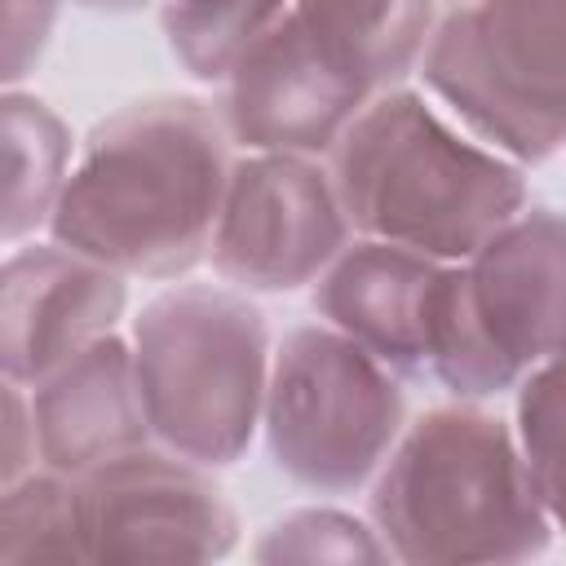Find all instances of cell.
<instances>
[{"label":"cell","instance_id":"2e32d148","mask_svg":"<svg viewBox=\"0 0 566 566\" xmlns=\"http://www.w3.org/2000/svg\"><path fill=\"white\" fill-rule=\"evenodd\" d=\"M168 53L190 80L226 84L243 53L287 18L292 0H155Z\"/></svg>","mask_w":566,"mask_h":566},{"label":"cell","instance_id":"277c9868","mask_svg":"<svg viewBox=\"0 0 566 566\" xmlns=\"http://www.w3.org/2000/svg\"><path fill=\"white\" fill-rule=\"evenodd\" d=\"M133 367L150 433L203 469L234 464L265 416L270 323L230 283H177L133 314Z\"/></svg>","mask_w":566,"mask_h":566},{"label":"cell","instance_id":"603a6c76","mask_svg":"<svg viewBox=\"0 0 566 566\" xmlns=\"http://www.w3.org/2000/svg\"><path fill=\"white\" fill-rule=\"evenodd\" d=\"M447 4H469V0H447Z\"/></svg>","mask_w":566,"mask_h":566},{"label":"cell","instance_id":"ba28073f","mask_svg":"<svg viewBox=\"0 0 566 566\" xmlns=\"http://www.w3.org/2000/svg\"><path fill=\"white\" fill-rule=\"evenodd\" d=\"M354 226L318 155L248 150L234 159L212 230V270L239 292H296L327 274Z\"/></svg>","mask_w":566,"mask_h":566},{"label":"cell","instance_id":"44dd1931","mask_svg":"<svg viewBox=\"0 0 566 566\" xmlns=\"http://www.w3.org/2000/svg\"><path fill=\"white\" fill-rule=\"evenodd\" d=\"M40 469L35 455V416H31V394L27 385L4 380V486Z\"/></svg>","mask_w":566,"mask_h":566},{"label":"cell","instance_id":"9c48e42d","mask_svg":"<svg viewBox=\"0 0 566 566\" xmlns=\"http://www.w3.org/2000/svg\"><path fill=\"white\" fill-rule=\"evenodd\" d=\"M75 486L88 562H217L239 544L226 491L164 447L119 455Z\"/></svg>","mask_w":566,"mask_h":566},{"label":"cell","instance_id":"d6986e66","mask_svg":"<svg viewBox=\"0 0 566 566\" xmlns=\"http://www.w3.org/2000/svg\"><path fill=\"white\" fill-rule=\"evenodd\" d=\"M256 562H394L376 522H363L340 509H292L274 517L256 548Z\"/></svg>","mask_w":566,"mask_h":566},{"label":"cell","instance_id":"5b68a950","mask_svg":"<svg viewBox=\"0 0 566 566\" xmlns=\"http://www.w3.org/2000/svg\"><path fill=\"white\" fill-rule=\"evenodd\" d=\"M566 349V212L522 208L473 256L451 261L433 318L429 380L495 398Z\"/></svg>","mask_w":566,"mask_h":566},{"label":"cell","instance_id":"ffe728a7","mask_svg":"<svg viewBox=\"0 0 566 566\" xmlns=\"http://www.w3.org/2000/svg\"><path fill=\"white\" fill-rule=\"evenodd\" d=\"M62 0H4V88H18V80L40 62Z\"/></svg>","mask_w":566,"mask_h":566},{"label":"cell","instance_id":"4fadbf2b","mask_svg":"<svg viewBox=\"0 0 566 566\" xmlns=\"http://www.w3.org/2000/svg\"><path fill=\"white\" fill-rule=\"evenodd\" d=\"M27 394L35 416L40 469L84 478L155 442L137 389L133 340L119 332L97 336Z\"/></svg>","mask_w":566,"mask_h":566},{"label":"cell","instance_id":"ac0fdd59","mask_svg":"<svg viewBox=\"0 0 566 566\" xmlns=\"http://www.w3.org/2000/svg\"><path fill=\"white\" fill-rule=\"evenodd\" d=\"M513 429L553 526L566 531V349L522 376Z\"/></svg>","mask_w":566,"mask_h":566},{"label":"cell","instance_id":"3957f363","mask_svg":"<svg viewBox=\"0 0 566 566\" xmlns=\"http://www.w3.org/2000/svg\"><path fill=\"white\" fill-rule=\"evenodd\" d=\"M371 522L394 562H526L557 531L517 429L473 398L402 429L371 478Z\"/></svg>","mask_w":566,"mask_h":566},{"label":"cell","instance_id":"e0dca14e","mask_svg":"<svg viewBox=\"0 0 566 566\" xmlns=\"http://www.w3.org/2000/svg\"><path fill=\"white\" fill-rule=\"evenodd\" d=\"M0 562H88L80 526V486L66 473L31 469L0 500Z\"/></svg>","mask_w":566,"mask_h":566},{"label":"cell","instance_id":"7a4b0ae2","mask_svg":"<svg viewBox=\"0 0 566 566\" xmlns=\"http://www.w3.org/2000/svg\"><path fill=\"white\" fill-rule=\"evenodd\" d=\"M327 168L354 234L438 261L473 256L526 208V168L407 84L380 88L349 119Z\"/></svg>","mask_w":566,"mask_h":566},{"label":"cell","instance_id":"52a82bcc","mask_svg":"<svg viewBox=\"0 0 566 566\" xmlns=\"http://www.w3.org/2000/svg\"><path fill=\"white\" fill-rule=\"evenodd\" d=\"M407 429L402 376L332 323L283 332L265 385V451L314 495L367 486Z\"/></svg>","mask_w":566,"mask_h":566},{"label":"cell","instance_id":"8fae6325","mask_svg":"<svg viewBox=\"0 0 566 566\" xmlns=\"http://www.w3.org/2000/svg\"><path fill=\"white\" fill-rule=\"evenodd\" d=\"M128 274L49 239L13 243L0 270V367L13 385H40L84 345L119 332Z\"/></svg>","mask_w":566,"mask_h":566},{"label":"cell","instance_id":"6da1fadb","mask_svg":"<svg viewBox=\"0 0 566 566\" xmlns=\"http://www.w3.org/2000/svg\"><path fill=\"white\" fill-rule=\"evenodd\" d=\"M230 168L217 106L186 93L137 97L80 142L49 239L128 279H181L212 252Z\"/></svg>","mask_w":566,"mask_h":566},{"label":"cell","instance_id":"5bb4252c","mask_svg":"<svg viewBox=\"0 0 566 566\" xmlns=\"http://www.w3.org/2000/svg\"><path fill=\"white\" fill-rule=\"evenodd\" d=\"M301 22L376 93L420 71L438 0H292Z\"/></svg>","mask_w":566,"mask_h":566},{"label":"cell","instance_id":"9a60e30c","mask_svg":"<svg viewBox=\"0 0 566 566\" xmlns=\"http://www.w3.org/2000/svg\"><path fill=\"white\" fill-rule=\"evenodd\" d=\"M0 133H4V248L22 243L35 230H49L62 186L75 164L71 128L62 115L22 88H4L0 97Z\"/></svg>","mask_w":566,"mask_h":566},{"label":"cell","instance_id":"7402d4cb","mask_svg":"<svg viewBox=\"0 0 566 566\" xmlns=\"http://www.w3.org/2000/svg\"><path fill=\"white\" fill-rule=\"evenodd\" d=\"M80 9H97V13H133V9H142V4H150V0H75Z\"/></svg>","mask_w":566,"mask_h":566},{"label":"cell","instance_id":"7c38bea8","mask_svg":"<svg viewBox=\"0 0 566 566\" xmlns=\"http://www.w3.org/2000/svg\"><path fill=\"white\" fill-rule=\"evenodd\" d=\"M447 265L416 248L354 234L314 283V314L371 349L394 376L429 380Z\"/></svg>","mask_w":566,"mask_h":566},{"label":"cell","instance_id":"8992f818","mask_svg":"<svg viewBox=\"0 0 566 566\" xmlns=\"http://www.w3.org/2000/svg\"><path fill=\"white\" fill-rule=\"evenodd\" d=\"M416 75L478 142L544 164L566 146V0L451 4Z\"/></svg>","mask_w":566,"mask_h":566},{"label":"cell","instance_id":"30bf717a","mask_svg":"<svg viewBox=\"0 0 566 566\" xmlns=\"http://www.w3.org/2000/svg\"><path fill=\"white\" fill-rule=\"evenodd\" d=\"M371 97L376 88L287 9L230 71L217 111L243 150L327 155Z\"/></svg>","mask_w":566,"mask_h":566}]
</instances>
